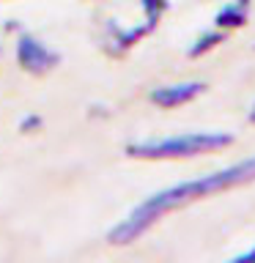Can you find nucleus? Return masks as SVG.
<instances>
[{
  "label": "nucleus",
  "instance_id": "nucleus-1",
  "mask_svg": "<svg viewBox=\"0 0 255 263\" xmlns=\"http://www.w3.org/2000/svg\"><path fill=\"white\" fill-rule=\"evenodd\" d=\"M252 181H255V156L242 159L236 164H228V167H222V170H214L209 176L168 186V189H162V192H156V195L148 197V200L140 203L137 209L110 233V241L113 244H129V241H135V238L143 236L148 228H154L165 214L184 209L189 203H197V200H203V197H211V195L228 192V189L252 184Z\"/></svg>",
  "mask_w": 255,
  "mask_h": 263
},
{
  "label": "nucleus",
  "instance_id": "nucleus-2",
  "mask_svg": "<svg viewBox=\"0 0 255 263\" xmlns=\"http://www.w3.org/2000/svg\"><path fill=\"white\" fill-rule=\"evenodd\" d=\"M228 145H233V135H228V132H184V135L173 137L132 143L126 154L135 159H187V156L222 151Z\"/></svg>",
  "mask_w": 255,
  "mask_h": 263
},
{
  "label": "nucleus",
  "instance_id": "nucleus-3",
  "mask_svg": "<svg viewBox=\"0 0 255 263\" xmlns=\"http://www.w3.org/2000/svg\"><path fill=\"white\" fill-rule=\"evenodd\" d=\"M206 90V82H178V85H162L151 90V102L162 110H173V107L189 104Z\"/></svg>",
  "mask_w": 255,
  "mask_h": 263
},
{
  "label": "nucleus",
  "instance_id": "nucleus-4",
  "mask_svg": "<svg viewBox=\"0 0 255 263\" xmlns=\"http://www.w3.org/2000/svg\"><path fill=\"white\" fill-rule=\"evenodd\" d=\"M16 55H20V63H22V69H28V71H47V69H52L55 61H58V55L52 52V49H47L41 41L36 39H28L25 36L20 41V47H16Z\"/></svg>",
  "mask_w": 255,
  "mask_h": 263
},
{
  "label": "nucleus",
  "instance_id": "nucleus-5",
  "mask_svg": "<svg viewBox=\"0 0 255 263\" xmlns=\"http://www.w3.org/2000/svg\"><path fill=\"white\" fill-rule=\"evenodd\" d=\"M247 16H250V3L244 0H230L217 11L214 16V28L220 30H230V28H244Z\"/></svg>",
  "mask_w": 255,
  "mask_h": 263
},
{
  "label": "nucleus",
  "instance_id": "nucleus-6",
  "mask_svg": "<svg viewBox=\"0 0 255 263\" xmlns=\"http://www.w3.org/2000/svg\"><path fill=\"white\" fill-rule=\"evenodd\" d=\"M225 39H228V30H220V28L203 33V36L195 41V47H189V58H201V55H206L209 49H214V47L220 44V41H225Z\"/></svg>",
  "mask_w": 255,
  "mask_h": 263
},
{
  "label": "nucleus",
  "instance_id": "nucleus-7",
  "mask_svg": "<svg viewBox=\"0 0 255 263\" xmlns=\"http://www.w3.org/2000/svg\"><path fill=\"white\" fill-rule=\"evenodd\" d=\"M165 8H168V0H143V11L148 16V25H156V20L162 16Z\"/></svg>",
  "mask_w": 255,
  "mask_h": 263
},
{
  "label": "nucleus",
  "instance_id": "nucleus-8",
  "mask_svg": "<svg viewBox=\"0 0 255 263\" xmlns=\"http://www.w3.org/2000/svg\"><path fill=\"white\" fill-rule=\"evenodd\" d=\"M236 260H255V247H252V250H247V252H242Z\"/></svg>",
  "mask_w": 255,
  "mask_h": 263
},
{
  "label": "nucleus",
  "instance_id": "nucleus-9",
  "mask_svg": "<svg viewBox=\"0 0 255 263\" xmlns=\"http://www.w3.org/2000/svg\"><path fill=\"white\" fill-rule=\"evenodd\" d=\"M247 118H250V123H255V104H252V110H250V115H247Z\"/></svg>",
  "mask_w": 255,
  "mask_h": 263
},
{
  "label": "nucleus",
  "instance_id": "nucleus-10",
  "mask_svg": "<svg viewBox=\"0 0 255 263\" xmlns=\"http://www.w3.org/2000/svg\"><path fill=\"white\" fill-rule=\"evenodd\" d=\"M244 3H250V0H244Z\"/></svg>",
  "mask_w": 255,
  "mask_h": 263
}]
</instances>
